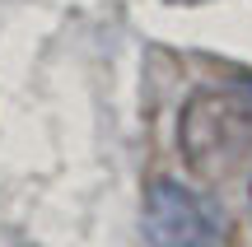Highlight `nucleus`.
Returning a JSON list of instances; mask_svg holds the SVG:
<instances>
[{
    "label": "nucleus",
    "instance_id": "1",
    "mask_svg": "<svg viewBox=\"0 0 252 247\" xmlns=\"http://www.w3.org/2000/svg\"><path fill=\"white\" fill-rule=\"evenodd\" d=\"M248 126H252V112L234 93H191L187 108H182V126H178V145H182V159H187L196 173H224L229 164L238 159L248 140Z\"/></svg>",
    "mask_w": 252,
    "mask_h": 247
},
{
    "label": "nucleus",
    "instance_id": "2",
    "mask_svg": "<svg viewBox=\"0 0 252 247\" xmlns=\"http://www.w3.org/2000/svg\"><path fill=\"white\" fill-rule=\"evenodd\" d=\"M145 243L150 247H224L220 210L173 177H154L145 187Z\"/></svg>",
    "mask_w": 252,
    "mask_h": 247
}]
</instances>
